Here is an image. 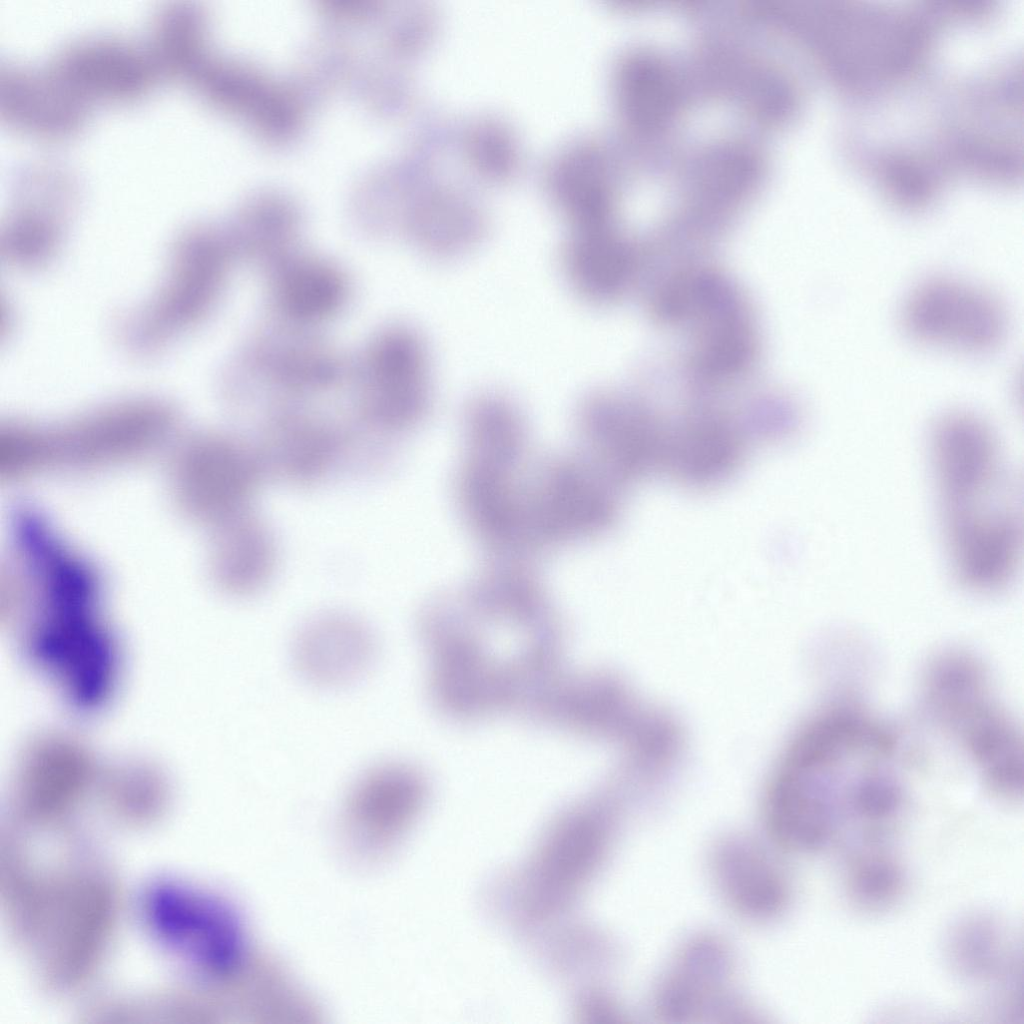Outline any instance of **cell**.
I'll return each instance as SVG.
<instances>
[{"label": "cell", "mask_w": 1024, "mask_h": 1024, "mask_svg": "<svg viewBox=\"0 0 1024 1024\" xmlns=\"http://www.w3.org/2000/svg\"><path fill=\"white\" fill-rule=\"evenodd\" d=\"M941 521L957 579L979 591L1009 583L1022 544L1020 493L990 426L953 411L931 437Z\"/></svg>", "instance_id": "1"}, {"label": "cell", "mask_w": 1024, "mask_h": 1024, "mask_svg": "<svg viewBox=\"0 0 1024 1024\" xmlns=\"http://www.w3.org/2000/svg\"><path fill=\"white\" fill-rule=\"evenodd\" d=\"M924 700L937 724L963 751L995 798L1015 802L1023 794V743L999 704L982 664L951 651L929 664Z\"/></svg>", "instance_id": "2"}, {"label": "cell", "mask_w": 1024, "mask_h": 1024, "mask_svg": "<svg viewBox=\"0 0 1024 1024\" xmlns=\"http://www.w3.org/2000/svg\"><path fill=\"white\" fill-rule=\"evenodd\" d=\"M464 440L456 479L460 510L492 557L507 558L516 493L532 459L526 423L507 410H485L466 421Z\"/></svg>", "instance_id": "3"}, {"label": "cell", "mask_w": 1024, "mask_h": 1024, "mask_svg": "<svg viewBox=\"0 0 1024 1024\" xmlns=\"http://www.w3.org/2000/svg\"><path fill=\"white\" fill-rule=\"evenodd\" d=\"M669 325L689 327L691 372L702 383L736 379L758 355L752 311L728 278L711 269H691L672 297Z\"/></svg>", "instance_id": "4"}, {"label": "cell", "mask_w": 1024, "mask_h": 1024, "mask_svg": "<svg viewBox=\"0 0 1024 1024\" xmlns=\"http://www.w3.org/2000/svg\"><path fill=\"white\" fill-rule=\"evenodd\" d=\"M578 453L620 488L663 471L670 424L617 391L589 394L576 411Z\"/></svg>", "instance_id": "5"}, {"label": "cell", "mask_w": 1024, "mask_h": 1024, "mask_svg": "<svg viewBox=\"0 0 1024 1024\" xmlns=\"http://www.w3.org/2000/svg\"><path fill=\"white\" fill-rule=\"evenodd\" d=\"M651 1007L668 1023L726 1022L747 1016L730 944L712 933L684 940L653 987Z\"/></svg>", "instance_id": "6"}, {"label": "cell", "mask_w": 1024, "mask_h": 1024, "mask_svg": "<svg viewBox=\"0 0 1024 1024\" xmlns=\"http://www.w3.org/2000/svg\"><path fill=\"white\" fill-rule=\"evenodd\" d=\"M362 364L358 409L368 429L393 435L425 418L432 400L430 362L415 331L394 327L382 332Z\"/></svg>", "instance_id": "7"}, {"label": "cell", "mask_w": 1024, "mask_h": 1024, "mask_svg": "<svg viewBox=\"0 0 1024 1024\" xmlns=\"http://www.w3.org/2000/svg\"><path fill=\"white\" fill-rule=\"evenodd\" d=\"M900 317L905 333L913 340L967 353L997 347L1007 326L1004 307L995 295L943 276L926 279L913 288Z\"/></svg>", "instance_id": "8"}, {"label": "cell", "mask_w": 1024, "mask_h": 1024, "mask_svg": "<svg viewBox=\"0 0 1024 1024\" xmlns=\"http://www.w3.org/2000/svg\"><path fill=\"white\" fill-rule=\"evenodd\" d=\"M186 456L176 480L189 513L216 526L250 508L265 475L255 446L208 435L192 444Z\"/></svg>", "instance_id": "9"}, {"label": "cell", "mask_w": 1024, "mask_h": 1024, "mask_svg": "<svg viewBox=\"0 0 1024 1024\" xmlns=\"http://www.w3.org/2000/svg\"><path fill=\"white\" fill-rule=\"evenodd\" d=\"M781 852L763 837L728 834L708 853V873L725 907L742 920L762 923L783 914L792 885Z\"/></svg>", "instance_id": "10"}, {"label": "cell", "mask_w": 1024, "mask_h": 1024, "mask_svg": "<svg viewBox=\"0 0 1024 1024\" xmlns=\"http://www.w3.org/2000/svg\"><path fill=\"white\" fill-rule=\"evenodd\" d=\"M45 69L85 104L133 100L150 89L159 73L149 52L106 36L63 45Z\"/></svg>", "instance_id": "11"}, {"label": "cell", "mask_w": 1024, "mask_h": 1024, "mask_svg": "<svg viewBox=\"0 0 1024 1024\" xmlns=\"http://www.w3.org/2000/svg\"><path fill=\"white\" fill-rule=\"evenodd\" d=\"M425 794L422 774L400 763H386L363 774L352 787L342 813L349 844L364 856H380L419 809Z\"/></svg>", "instance_id": "12"}, {"label": "cell", "mask_w": 1024, "mask_h": 1024, "mask_svg": "<svg viewBox=\"0 0 1024 1024\" xmlns=\"http://www.w3.org/2000/svg\"><path fill=\"white\" fill-rule=\"evenodd\" d=\"M749 438L743 424L723 413L691 411L670 425L663 471L690 488L717 487L740 468Z\"/></svg>", "instance_id": "13"}, {"label": "cell", "mask_w": 1024, "mask_h": 1024, "mask_svg": "<svg viewBox=\"0 0 1024 1024\" xmlns=\"http://www.w3.org/2000/svg\"><path fill=\"white\" fill-rule=\"evenodd\" d=\"M347 431L327 421L299 414H280L268 424L255 448L265 475L294 486L322 481L353 448Z\"/></svg>", "instance_id": "14"}, {"label": "cell", "mask_w": 1024, "mask_h": 1024, "mask_svg": "<svg viewBox=\"0 0 1024 1024\" xmlns=\"http://www.w3.org/2000/svg\"><path fill=\"white\" fill-rule=\"evenodd\" d=\"M560 267L579 298L594 305L608 304L634 284L640 247L614 225L571 230L560 250Z\"/></svg>", "instance_id": "15"}, {"label": "cell", "mask_w": 1024, "mask_h": 1024, "mask_svg": "<svg viewBox=\"0 0 1024 1024\" xmlns=\"http://www.w3.org/2000/svg\"><path fill=\"white\" fill-rule=\"evenodd\" d=\"M300 674L321 686H339L363 676L376 655L371 630L354 616L329 612L299 630L292 649Z\"/></svg>", "instance_id": "16"}, {"label": "cell", "mask_w": 1024, "mask_h": 1024, "mask_svg": "<svg viewBox=\"0 0 1024 1024\" xmlns=\"http://www.w3.org/2000/svg\"><path fill=\"white\" fill-rule=\"evenodd\" d=\"M0 114L9 124L35 136L61 139L83 125L87 104L45 68L8 65L0 74Z\"/></svg>", "instance_id": "17"}, {"label": "cell", "mask_w": 1024, "mask_h": 1024, "mask_svg": "<svg viewBox=\"0 0 1024 1024\" xmlns=\"http://www.w3.org/2000/svg\"><path fill=\"white\" fill-rule=\"evenodd\" d=\"M212 570L216 582L235 595L260 591L272 577L276 543L267 523L251 508L215 526Z\"/></svg>", "instance_id": "18"}, {"label": "cell", "mask_w": 1024, "mask_h": 1024, "mask_svg": "<svg viewBox=\"0 0 1024 1024\" xmlns=\"http://www.w3.org/2000/svg\"><path fill=\"white\" fill-rule=\"evenodd\" d=\"M277 305L286 316L312 321L329 316L346 293L337 269L316 259L287 257L274 266Z\"/></svg>", "instance_id": "19"}, {"label": "cell", "mask_w": 1024, "mask_h": 1024, "mask_svg": "<svg viewBox=\"0 0 1024 1024\" xmlns=\"http://www.w3.org/2000/svg\"><path fill=\"white\" fill-rule=\"evenodd\" d=\"M202 19L191 3H166L154 15L149 51L158 72L188 79L201 63Z\"/></svg>", "instance_id": "20"}, {"label": "cell", "mask_w": 1024, "mask_h": 1024, "mask_svg": "<svg viewBox=\"0 0 1024 1024\" xmlns=\"http://www.w3.org/2000/svg\"><path fill=\"white\" fill-rule=\"evenodd\" d=\"M844 884L856 909L877 913L899 901L905 888V874L896 856L872 841L849 856Z\"/></svg>", "instance_id": "21"}, {"label": "cell", "mask_w": 1024, "mask_h": 1024, "mask_svg": "<svg viewBox=\"0 0 1024 1024\" xmlns=\"http://www.w3.org/2000/svg\"><path fill=\"white\" fill-rule=\"evenodd\" d=\"M948 955L955 971L975 982L995 981L1012 965L1002 932L984 918L966 920L953 930Z\"/></svg>", "instance_id": "22"}]
</instances>
